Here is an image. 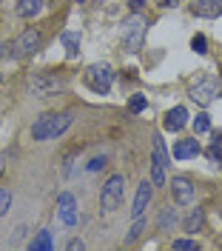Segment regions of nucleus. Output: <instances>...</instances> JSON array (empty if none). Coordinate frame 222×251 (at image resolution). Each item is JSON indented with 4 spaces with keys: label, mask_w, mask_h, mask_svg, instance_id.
Masks as SVG:
<instances>
[{
    "label": "nucleus",
    "mask_w": 222,
    "mask_h": 251,
    "mask_svg": "<svg viewBox=\"0 0 222 251\" xmlns=\"http://www.w3.org/2000/svg\"><path fill=\"white\" fill-rule=\"evenodd\" d=\"M71 114L63 111V114H43V117H37V123L32 126V137L34 140H54V137H60L66 128L71 126Z\"/></svg>",
    "instance_id": "1"
},
{
    "label": "nucleus",
    "mask_w": 222,
    "mask_h": 251,
    "mask_svg": "<svg viewBox=\"0 0 222 251\" xmlns=\"http://www.w3.org/2000/svg\"><path fill=\"white\" fill-rule=\"evenodd\" d=\"M145 26H148V17L134 12L123 23V43H126L128 51H140L143 49V37H145Z\"/></svg>",
    "instance_id": "2"
},
{
    "label": "nucleus",
    "mask_w": 222,
    "mask_h": 251,
    "mask_svg": "<svg viewBox=\"0 0 222 251\" xmlns=\"http://www.w3.org/2000/svg\"><path fill=\"white\" fill-rule=\"evenodd\" d=\"M123 194H126V180H123V174L109 177V183L103 186V194H100V205H103V211H106V214L117 211V205H120V200H123Z\"/></svg>",
    "instance_id": "3"
},
{
    "label": "nucleus",
    "mask_w": 222,
    "mask_h": 251,
    "mask_svg": "<svg viewBox=\"0 0 222 251\" xmlns=\"http://www.w3.org/2000/svg\"><path fill=\"white\" fill-rule=\"evenodd\" d=\"M188 97L197 103V106H211L217 97H220V83L214 77H202V80H197L194 86H191V92Z\"/></svg>",
    "instance_id": "4"
},
{
    "label": "nucleus",
    "mask_w": 222,
    "mask_h": 251,
    "mask_svg": "<svg viewBox=\"0 0 222 251\" xmlns=\"http://www.w3.org/2000/svg\"><path fill=\"white\" fill-rule=\"evenodd\" d=\"M86 83H89V89L97 94H106L111 89V69L106 63H94V66H89V72H86Z\"/></svg>",
    "instance_id": "5"
},
{
    "label": "nucleus",
    "mask_w": 222,
    "mask_h": 251,
    "mask_svg": "<svg viewBox=\"0 0 222 251\" xmlns=\"http://www.w3.org/2000/svg\"><path fill=\"white\" fill-rule=\"evenodd\" d=\"M12 49H15L17 57H29V54H34V51L40 49V31L26 29V31H23V34L15 40V43H12Z\"/></svg>",
    "instance_id": "6"
},
{
    "label": "nucleus",
    "mask_w": 222,
    "mask_h": 251,
    "mask_svg": "<svg viewBox=\"0 0 222 251\" xmlns=\"http://www.w3.org/2000/svg\"><path fill=\"white\" fill-rule=\"evenodd\" d=\"M29 89H32L37 97H46V94H51L54 89H63V83L57 77H48V75H34V77H29Z\"/></svg>",
    "instance_id": "7"
},
{
    "label": "nucleus",
    "mask_w": 222,
    "mask_h": 251,
    "mask_svg": "<svg viewBox=\"0 0 222 251\" xmlns=\"http://www.w3.org/2000/svg\"><path fill=\"white\" fill-rule=\"evenodd\" d=\"M57 211H60V220H63L66 226H74L77 223V200L68 191H63L57 197Z\"/></svg>",
    "instance_id": "8"
},
{
    "label": "nucleus",
    "mask_w": 222,
    "mask_h": 251,
    "mask_svg": "<svg viewBox=\"0 0 222 251\" xmlns=\"http://www.w3.org/2000/svg\"><path fill=\"white\" fill-rule=\"evenodd\" d=\"M171 191H174L177 203L179 205H191L194 203V186H191L185 177H174L171 180Z\"/></svg>",
    "instance_id": "9"
},
{
    "label": "nucleus",
    "mask_w": 222,
    "mask_h": 251,
    "mask_svg": "<svg viewBox=\"0 0 222 251\" xmlns=\"http://www.w3.org/2000/svg\"><path fill=\"white\" fill-rule=\"evenodd\" d=\"M154 186V183H151ZM151 186H148V180L145 183H140L137 186V194H134V208H131V217H143V211L148 208V203H151Z\"/></svg>",
    "instance_id": "10"
},
{
    "label": "nucleus",
    "mask_w": 222,
    "mask_h": 251,
    "mask_svg": "<svg viewBox=\"0 0 222 251\" xmlns=\"http://www.w3.org/2000/svg\"><path fill=\"white\" fill-rule=\"evenodd\" d=\"M191 12L200 17H220L222 0H191Z\"/></svg>",
    "instance_id": "11"
},
{
    "label": "nucleus",
    "mask_w": 222,
    "mask_h": 251,
    "mask_svg": "<svg viewBox=\"0 0 222 251\" xmlns=\"http://www.w3.org/2000/svg\"><path fill=\"white\" fill-rule=\"evenodd\" d=\"M185 123H188V111L182 109V106H174V109L165 114V120H162L165 131H179Z\"/></svg>",
    "instance_id": "12"
},
{
    "label": "nucleus",
    "mask_w": 222,
    "mask_h": 251,
    "mask_svg": "<svg viewBox=\"0 0 222 251\" xmlns=\"http://www.w3.org/2000/svg\"><path fill=\"white\" fill-rule=\"evenodd\" d=\"M197 154H200V143L194 140V137H191V140H179L174 146L177 160H191V157H197Z\"/></svg>",
    "instance_id": "13"
},
{
    "label": "nucleus",
    "mask_w": 222,
    "mask_h": 251,
    "mask_svg": "<svg viewBox=\"0 0 222 251\" xmlns=\"http://www.w3.org/2000/svg\"><path fill=\"white\" fill-rule=\"evenodd\" d=\"M29 246H32V251H48V249H54V243H51V231H46V228H43V231H37Z\"/></svg>",
    "instance_id": "14"
},
{
    "label": "nucleus",
    "mask_w": 222,
    "mask_h": 251,
    "mask_svg": "<svg viewBox=\"0 0 222 251\" xmlns=\"http://www.w3.org/2000/svg\"><path fill=\"white\" fill-rule=\"evenodd\" d=\"M43 9V0H20L17 3V15L20 17H34Z\"/></svg>",
    "instance_id": "15"
},
{
    "label": "nucleus",
    "mask_w": 222,
    "mask_h": 251,
    "mask_svg": "<svg viewBox=\"0 0 222 251\" xmlns=\"http://www.w3.org/2000/svg\"><path fill=\"white\" fill-rule=\"evenodd\" d=\"M63 46H66V54H68V57H77L80 54V34L77 31H66L63 34Z\"/></svg>",
    "instance_id": "16"
},
{
    "label": "nucleus",
    "mask_w": 222,
    "mask_h": 251,
    "mask_svg": "<svg viewBox=\"0 0 222 251\" xmlns=\"http://www.w3.org/2000/svg\"><path fill=\"white\" fill-rule=\"evenodd\" d=\"M174 223H177V211L171 208V205L159 211V231H171V228H174Z\"/></svg>",
    "instance_id": "17"
},
{
    "label": "nucleus",
    "mask_w": 222,
    "mask_h": 251,
    "mask_svg": "<svg viewBox=\"0 0 222 251\" xmlns=\"http://www.w3.org/2000/svg\"><path fill=\"white\" fill-rule=\"evenodd\" d=\"M151 140H154V160H157V163H162V166H168L171 160H168V151H165V143H162V137H159V134H154Z\"/></svg>",
    "instance_id": "18"
},
{
    "label": "nucleus",
    "mask_w": 222,
    "mask_h": 251,
    "mask_svg": "<svg viewBox=\"0 0 222 251\" xmlns=\"http://www.w3.org/2000/svg\"><path fill=\"white\" fill-rule=\"evenodd\" d=\"M202 226V211L200 208H191L188 217H185V231H197Z\"/></svg>",
    "instance_id": "19"
},
{
    "label": "nucleus",
    "mask_w": 222,
    "mask_h": 251,
    "mask_svg": "<svg viewBox=\"0 0 222 251\" xmlns=\"http://www.w3.org/2000/svg\"><path fill=\"white\" fill-rule=\"evenodd\" d=\"M151 183L154 186H165V166L154 160V166H151Z\"/></svg>",
    "instance_id": "20"
},
{
    "label": "nucleus",
    "mask_w": 222,
    "mask_h": 251,
    "mask_svg": "<svg viewBox=\"0 0 222 251\" xmlns=\"http://www.w3.org/2000/svg\"><path fill=\"white\" fill-rule=\"evenodd\" d=\"M208 128H211L208 114H197V117H194V134H205Z\"/></svg>",
    "instance_id": "21"
},
{
    "label": "nucleus",
    "mask_w": 222,
    "mask_h": 251,
    "mask_svg": "<svg viewBox=\"0 0 222 251\" xmlns=\"http://www.w3.org/2000/svg\"><path fill=\"white\" fill-rule=\"evenodd\" d=\"M171 249L174 251H197L200 246H197V240H174Z\"/></svg>",
    "instance_id": "22"
},
{
    "label": "nucleus",
    "mask_w": 222,
    "mask_h": 251,
    "mask_svg": "<svg viewBox=\"0 0 222 251\" xmlns=\"http://www.w3.org/2000/svg\"><path fill=\"white\" fill-rule=\"evenodd\" d=\"M9 208H12V191L0 186V214H6Z\"/></svg>",
    "instance_id": "23"
},
{
    "label": "nucleus",
    "mask_w": 222,
    "mask_h": 251,
    "mask_svg": "<svg viewBox=\"0 0 222 251\" xmlns=\"http://www.w3.org/2000/svg\"><path fill=\"white\" fill-rule=\"evenodd\" d=\"M208 43H205V37H202V34H194V40H191V49H194V51H197V54H205L208 51Z\"/></svg>",
    "instance_id": "24"
},
{
    "label": "nucleus",
    "mask_w": 222,
    "mask_h": 251,
    "mask_svg": "<svg viewBox=\"0 0 222 251\" xmlns=\"http://www.w3.org/2000/svg\"><path fill=\"white\" fill-rule=\"evenodd\" d=\"M208 157H211V160L222 157V137H217V140L211 143V149H208Z\"/></svg>",
    "instance_id": "25"
},
{
    "label": "nucleus",
    "mask_w": 222,
    "mask_h": 251,
    "mask_svg": "<svg viewBox=\"0 0 222 251\" xmlns=\"http://www.w3.org/2000/svg\"><path fill=\"white\" fill-rule=\"evenodd\" d=\"M128 106H131V111H143L145 109V97H143V94H134Z\"/></svg>",
    "instance_id": "26"
},
{
    "label": "nucleus",
    "mask_w": 222,
    "mask_h": 251,
    "mask_svg": "<svg viewBox=\"0 0 222 251\" xmlns=\"http://www.w3.org/2000/svg\"><path fill=\"white\" fill-rule=\"evenodd\" d=\"M143 228H145V223L140 217H137V223H134V228H131V234H128V240H137V237L143 234Z\"/></svg>",
    "instance_id": "27"
},
{
    "label": "nucleus",
    "mask_w": 222,
    "mask_h": 251,
    "mask_svg": "<svg viewBox=\"0 0 222 251\" xmlns=\"http://www.w3.org/2000/svg\"><path fill=\"white\" fill-rule=\"evenodd\" d=\"M103 166H106V157H94V160L89 163V172H100Z\"/></svg>",
    "instance_id": "28"
},
{
    "label": "nucleus",
    "mask_w": 222,
    "mask_h": 251,
    "mask_svg": "<svg viewBox=\"0 0 222 251\" xmlns=\"http://www.w3.org/2000/svg\"><path fill=\"white\" fill-rule=\"evenodd\" d=\"M143 3H145V0H128V6H131L134 12H140V9H143Z\"/></svg>",
    "instance_id": "29"
},
{
    "label": "nucleus",
    "mask_w": 222,
    "mask_h": 251,
    "mask_svg": "<svg viewBox=\"0 0 222 251\" xmlns=\"http://www.w3.org/2000/svg\"><path fill=\"white\" fill-rule=\"evenodd\" d=\"M68 249H74V251H77V249H86V243H83V240H71V243H68Z\"/></svg>",
    "instance_id": "30"
},
{
    "label": "nucleus",
    "mask_w": 222,
    "mask_h": 251,
    "mask_svg": "<svg viewBox=\"0 0 222 251\" xmlns=\"http://www.w3.org/2000/svg\"><path fill=\"white\" fill-rule=\"evenodd\" d=\"M179 0H162V6H177Z\"/></svg>",
    "instance_id": "31"
},
{
    "label": "nucleus",
    "mask_w": 222,
    "mask_h": 251,
    "mask_svg": "<svg viewBox=\"0 0 222 251\" xmlns=\"http://www.w3.org/2000/svg\"><path fill=\"white\" fill-rule=\"evenodd\" d=\"M0 172H3V166H0Z\"/></svg>",
    "instance_id": "32"
}]
</instances>
